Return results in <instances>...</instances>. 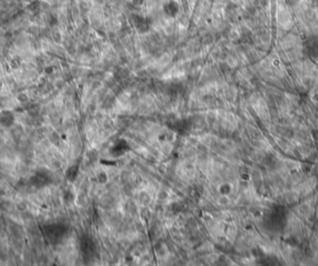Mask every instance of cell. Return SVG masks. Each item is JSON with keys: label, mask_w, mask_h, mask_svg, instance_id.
<instances>
[{"label": "cell", "mask_w": 318, "mask_h": 266, "mask_svg": "<svg viewBox=\"0 0 318 266\" xmlns=\"http://www.w3.org/2000/svg\"><path fill=\"white\" fill-rule=\"evenodd\" d=\"M51 181L50 176L44 171H37L35 172V174L31 178V183L34 186L37 188H40L48 184Z\"/></svg>", "instance_id": "obj_1"}, {"label": "cell", "mask_w": 318, "mask_h": 266, "mask_svg": "<svg viewBox=\"0 0 318 266\" xmlns=\"http://www.w3.org/2000/svg\"><path fill=\"white\" fill-rule=\"evenodd\" d=\"M15 120V117L13 114L8 111H5L0 114V124L4 127H11Z\"/></svg>", "instance_id": "obj_2"}, {"label": "cell", "mask_w": 318, "mask_h": 266, "mask_svg": "<svg viewBox=\"0 0 318 266\" xmlns=\"http://www.w3.org/2000/svg\"><path fill=\"white\" fill-rule=\"evenodd\" d=\"M61 227V226L59 225V224L48 226L47 230V234L50 237H51V236H60L61 234V233H63V231H61L60 230Z\"/></svg>", "instance_id": "obj_3"}, {"label": "cell", "mask_w": 318, "mask_h": 266, "mask_svg": "<svg viewBox=\"0 0 318 266\" xmlns=\"http://www.w3.org/2000/svg\"><path fill=\"white\" fill-rule=\"evenodd\" d=\"M167 8H170V10H169L167 12H166V14L169 15V16H174L177 11H178V5L174 2H170L167 5H166Z\"/></svg>", "instance_id": "obj_4"}, {"label": "cell", "mask_w": 318, "mask_h": 266, "mask_svg": "<svg viewBox=\"0 0 318 266\" xmlns=\"http://www.w3.org/2000/svg\"><path fill=\"white\" fill-rule=\"evenodd\" d=\"M132 2H133V4H134L135 6L140 7V6L142 5V3L144 2V0H132Z\"/></svg>", "instance_id": "obj_5"}]
</instances>
